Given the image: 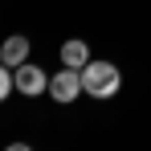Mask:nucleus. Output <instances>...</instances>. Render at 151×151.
Wrapping results in <instances>:
<instances>
[{
    "mask_svg": "<svg viewBox=\"0 0 151 151\" xmlns=\"http://www.w3.org/2000/svg\"><path fill=\"white\" fill-rule=\"evenodd\" d=\"M12 90H17V86H12V74H8V65H4V61H0V102L8 98V94H12Z\"/></svg>",
    "mask_w": 151,
    "mask_h": 151,
    "instance_id": "6",
    "label": "nucleus"
},
{
    "mask_svg": "<svg viewBox=\"0 0 151 151\" xmlns=\"http://www.w3.org/2000/svg\"><path fill=\"white\" fill-rule=\"evenodd\" d=\"M78 94H86V90H82V70L65 65L61 74L49 78V98H53V102H74Z\"/></svg>",
    "mask_w": 151,
    "mask_h": 151,
    "instance_id": "3",
    "label": "nucleus"
},
{
    "mask_svg": "<svg viewBox=\"0 0 151 151\" xmlns=\"http://www.w3.org/2000/svg\"><path fill=\"white\" fill-rule=\"evenodd\" d=\"M119 86H123L119 65H110V61H86L82 65V90L90 98H114Z\"/></svg>",
    "mask_w": 151,
    "mask_h": 151,
    "instance_id": "1",
    "label": "nucleus"
},
{
    "mask_svg": "<svg viewBox=\"0 0 151 151\" xmlns=\"http://www.w3.org/2000/svg\"><path fill=\"white\" fill-rule=\"evenodd\" d=\"M0 61H4L8 70H17L21 61H29V37H21V33H17V37H8V41L0 45Z\"/></svg>",
    "mask_w": 151,
    "mask_h": 151,
    "instance_id": "4",
    "label": "nucleus"
},
{
    "mask_svg": "<svg viewBox=\"0 0 151 151\" xmlns=\"http://www.w3.org/2000/svg\"><path fill=\"white\" fill-rule=\"evenodd\" d=\"M12 86H17L25 98H37V94L49 90V74H45L41 65H33V61H21V65L12 70Z\"/></svg>",
    "mask_w": 151,
    "mask_h": 151,
    "instance_id": "2",
    "label": "nucleus"
},
{
    "mask_svg": "<svg viewBox=\"0 0 151 151\" xmlns=\"http://www.w3.org/2000/svg\"><path fill=\"white\" fill-rule=\"evenodd\" d=\"M86 61H90V45H86V41H65V45H61V65L82 70Z\"/></svg>",
    "mask_w": 151,
    "mask_h": 151,
    "instance_id": "5",
    "label": "nucleus"
}]
</instances>
